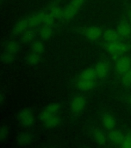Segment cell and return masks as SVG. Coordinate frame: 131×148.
Returning <instances> with one entry per match:
<instances>
[{
	"label": "cell",
	"mask_w": 131,
	"mask_h": 148,
	"mask_svg": "<svg viewBox=\"0 0 131 148\" xmlns=\"http://www.w3.org/2000/svg\"><path fill=\"white\" fill-rule=\"evenodd\" d=\"M105 49L111 56L117 59L119 56L124 55L127 52H129L130 50V46L129 44L122 42L118 40L110 43H106Z\"/></svg>",
	"instance_id": "1"
},
{
	"label": "cell",
	"mask_w": 131,
	"mask_h": 148,
	"mask_svg": "<svg viewBox=\"0 0 131 148\" xmlns=\"http://www.w3.org/2000/svg\"><path fill=\"white\" fill-rule=\"evenodd\" d=\"M86 2V0H71L65 7L63 19L69 21L76 16Z\"/></svg>",
	"instance_id": "2"
},
{
	"label": "cell",
	"mask_w": 131,
	"mask_h": 148,
	"mask_svg": "<svg viewBox=\"0 0 131 148\" xmlns=\"http://www.w3.org/2000/svg\"><path fill=\"white\" fill-rule=\"evenodd\" d=\"M86 106V98L82 94L74 96L69 103V110L73 115H79L84 111Z\"/></svg>",
	"instance_id": "3"
},
{
	"label": "cell",
	"mask_w": 131,
	"mask_h": 148,
	"mask_svg": "<svg viewBox=\"0 0 131 148\" xmlns=\"http://www.w3.org/2000/svg\"><path fill=\"white\" fill-rule=\"evenodd\" d=\"M60 108H61V105L59 103H52L49 104L39 113V120L44 122L48 118L57 115L59 111L60 110Z\"/></svg>",
	"instance_id": "4"
},
{
	"label": "cell",
	"mask_w": 131,
	"mask_h": 148,
	"mask_svg": "<svg viewBox=\"0 0 131 148\" xmlns=\"http://www.w3.org/2000/svg\"><path fill=\"white\" fill-rule=\"evenodd\" d=\"M131 68V59L127 56L123 55L116 60L114 69L120 75H123Z\"/></svg>",
	"instance_id": "5"
},
{
	"label": "cell",
	"mask_w": 131,
	"mask_h": 148,
	"mask_svg": "<svg viewBox=\"0 0 131 148\" xmlns=\"http://www.w3.org/2000/svg\"><path fill=\"white\" fill-rule=\"evenodd\" d=\"M19 122L23 127H29L34 123V116L30 109L25 108L21 110L17 115Z\"/></svg>",
	"instance_id": "6"
},
{
	"label": "cell",
	"mask_w": 131,
	"mask_h": 148,
	"mask_svg": "<svg viewBox=\"0 0 131 148\" xmlns=\"http://www.w3.org/2000/svg\"><path fill=\"white\" fill-rule=\"evenodd\" d=\"M103 32L104 31L102 30L101 28H99V26H97V25L88 26L83 30V34L86 38L92 42H96L99 40L100 38H102Z\"/></svg>",
	"instance_id": "7"
},
{
	"label": "cell",
	"mask_w": 131,
	"mask_h": 148,
	"mask_svg": "<svg viewBox=\"0 0 131 148\" xmlns=\"http://www.w3.org/2000/svg\"><path fill=\"white\" fill-rule=\"evenodd\" d=\"M95 72L97 74V78L104 79H106L110 74V66L105 61H99L95 65Z\"/></svg>",
	"instance_id": "8"
},
{
	"label": "cell",
	"mask_w": 131,
	"mask_h": 148,
	"mask_svg": "<svg viewBox=\"0 0 131 148\" xmlns=\"http://www.w3.org/2000/svg\"><path fill=\"white\" fill-rule=\"evenodd\" d=\"M117 31L120 38L127 39L131 36V24L129 21L121 20L118 23Z\"/></svg>",
	"instance_id": "9"
},
{
	"label": "cell",
	"mask_w": 131,
	"mask_h": 148,
	"mask_svg": "<svg viewBox=\"0 0 131 148\" xmlns=\"http://www.w3.org/2000/svg\"><path fill=\"white\" fill-rule=\"evenodd\" d=\"M123 137H124V134L119 130H109L108 134H107V139L110 143L114 145H121Z\"/></svg>",
	"instance_id": "10"
},
{
	"label": "cell",
	"mask_w": 131,
	"mask_h": 148,
	"mask_svg": "<svg viewBox=\"0 0 131 148\" xmlns=\"http://www.w3.org/2000/svg\"><path fill=\"white\" fill-rule=\"evenodd\" d=\"M96 79L94 80H89V79H78L76 81V86L80 91L82 92H88L93 90L96 86Z\"/></svg>",
	"instance_id": "11"
},
{
	"label": "cell",
	"mask_w": 131,
	"mask_h": 148,
	"mask_svg": "<svg viewBox=\"0 0 131 148\" xmlns=\"http://www.w3.org/2000/svg\"><path fill=\"white\" fill-rule=\"evenodd\" d=\"M102 38L106 42V43H110V42L118 41L120 37L117 30L109 28V29L104 30Z\"/></svg>",
	"instance_id": "12"
},
{
	"label": "cell",
	"mask_w": 131,
	"mask_h": 148,
	"mask_svg": "<svg viewBox=\"0 0 131 148\" xmlns=\"http://www.w3.org/2000/svg\"><path fill=\"white\" fill-rule=\"evenodd\" d=\"M93 138L97 144L100 146L105 145L107 142V135L100 129H94L92 132Z\"/></svg>",
	"instance_id": "13"
},
{
	"label": "cell",
	"mask_w": 131,
	"mask_h": 148,
	"mask_svg": "<svg viewBox=\"0 0 131 148\" xmlns=\"http://www.w3.org/2000/svg\"><path fill=\"white\" fill-rule=\"evenodd\" d=\"M101 122L104 127L107 130H110L115 128L116 120L110 113H104L101 117Z\"/></svg>",
	"instance_id": "14"
},
{
	"label": "cell",
	"mask_w": 131,
	"mask_h": 148,
	"mask_svg": "<svg viewBox=\"0 0 131 148\" xmlns=\"http://www.w3.org/2000/svg\"><path fill=\"white\" fill-rule=\"evenodd\" d=\"M29 26V20L28 18H23L18 21L15 24L13 29H12V32L14 35H20L23 34V32L27 30Z\"/></svg>",
	"instance_id": "15"
},
{
	"label": "cell",
	"mask_w": 131,
	"mask_h": 148,
	"mask_svg": "<svg viewBox=\"0 0 131 148\" xmlns=\"http://www.w3.org/2000/svg\"><path fill=\"white\" fill-rule=\"evenodd\" d=\"M44 16H45V12H39V13H36L31 16L28 18L29 26L30 28H35L43 24Z\"/></svg>",
	"instance_id": "16"
},
{
	"label": "cell",
	"mask_w": 131,
	"mask_h": 148,
	"mask_svg": "<svg viewBox=\"0 0 131 148\" xmlns=\"http://www.w3.org/2000/svg\"><path fill=\"white\" fill-rule=\"evenodd\" d=\"M78 79H89V80H94L97 79V74L95 72L94 67H89L86 68L81 72L79 75Z\"/></svg>",
	"instance_id": "17"
},
{
	"label": "cell",
	"mask_w": 131,
	"mask_h": 148,
	"mask_svg": "<svg viewBox=\"0 0 131 148\" xmlns=\"http://www.w3.org/2000/svg\"><path fill=\"white\" fill-rule=\"evenodd\" d=\"M17 143L19 146H27L32 143V136L29 133H22L17 137Z\"/></svg>",
	"instance_id": "18"
},
{
	"label": "cell",
	"mask_w": 131,
	"mask_h": 148,
	"mask_svg": "<svg viewBox=\"0 0 131 148\" xmlns=\"http://www.w3.org/2000/svg\"><path fill=\"white\" fill-rule=\"evenodd\" d=\"M61 123V119L58 115H55L48 118L47 120H45L43 122L44 126L47 129H53L58 127L60 123Z\"/></svg>",
	"instance_id": "19"
},
{
	"label": "cell",
	"mask_w": 131,
	"mask_h": 148,
	"mask_svg": "<svg viewBox=\"0 0 131 148\" xmlns=\"http://www.w3.org/2000/svg\"><path fill=\"white\" fill-rule=\"evenodd\" d=\"M53 30L52 26L43 25L39 29V36L43 40H48L53 36Z\"/></svg>",
	"instance_id": "20"
},
{
	"label": "cell",
	"mask_w": 131,
	"mask_h": 148,
	"mask_svg": "<svg viewBox=\"0 0 131 148\" xmlns=\"http://www.w3.org/2000/svg\"><path fill=\"white\" fill-rule=\"evenodd\" d=\"M20 49V46L17 42L14 40H10L5 42V50L6 52H9L12 54H16L19 53V51Z\"/></svg>",
	"instance_id": "21"
},
{
	"label": "cell",
	"mask_w": 131,
	"mask_h": 148,
	"mask_svg": "<svg viewBox=\"0 0 131 148\" xmlns=\"http://www.w3.org/2000/svg\"><path fill=\"white\" fill-rule=\"evenodd\" d=\"M49 12L56 19H62L64 17V10L60 5H54L53 6H51Z\"/></svg>",
	"instance_id": "22"
},
{
	"label": "cell",
	"mask_w": 131,
	"mask_h": 148,
	"mask_svg": "<svg viewBox=\"0 0 131 148\" xmlns=\"http://www.w3.org/2000/svg\"><path fill=\"white\" fill-rule=\"evenodd\" d=\"M41 60V57H40V55L39 54H37V53H31L30 54L25 57V62L27 63L28 65L29 66H36L37 64H39V62Z\"/></svg>",
	"instance_id": "23"
},
{
	"label": "cell",
	"mask_w": 131,
	"mask_h": 148,
	"mask_svg": "<svg viewBox=\"0 0 131 148\" xmlns=\"http://www.w3.org/2000/svg\"><path fill=\"white\" fill-rule=\"evenodd\" d=\"M36 36V33L32 29H27L22 34L21 40L24 43H30L33 41Z\"/></svg>",
	"instance_id": "24"
},
{
	"label": "cell",
	"mask_w": 131,
	"mask_h": 148,
	"mask_svg": "<svg viewBox=\"0 0 131 148\" xmlns=\"http://www.w3.org/2000/svg\"><path fill=\"white\" fill-rule=\"evenodd\" d=\"M0 60L2 62H4L5 64H11L15 60V55L12 54V53L5 51L4 53H2L0 56Z\"/></svg>",
	"instance_id": "25"
},
{
	"label": "cell",
	"mask_w": 131,
	"mask_h": 148,
	"mask_svg": "<svg viewBox=\"0 0 131 148\" xmlns=\"http://www.w3.org/2000/svg\"><path fill=\"white\" fill-rule=\"evenodd\" d=\"M45 50L43 43L41 41H34L32 43V52L37 53V54H42Z\"/></svg>",
	"instance_id": "26"
},
{
	"label": "cell",
	"mask_w": 131,
	"mask_h": 148,
	"mask_svg": "<svg viewBox=\"0 0 131 148\" xmlns=\"http://www.w3.org/2000/svg\"><path fill=\"white\" fill-rule=\"evenodd\" d=\"M121 83L124 86H131V68L127 70L125 73L121 75V79H120Z\"/></svg>",
	"instance_id": "27"
},
{
	"label": "cell",
	"mask_w": 131,
	"mask_h": 148,
	"mask_svg": "<svg viewBox=\"0 0 131 148\" xmlns=\"http://www.w3.org/2000/svg\"><path fill=\"white\" fill-rule=\"evenodd\" d=\"M9 134V127L7 126H1L0 127V142L2 141H5L8 138Z\"/></svg>",
	"instance_id": "28"
},
{
	"label": "cell",
	"mask_w": 131,
	"mask_h": 148,
	"mask_svg": "<svg viewBox=\"0 0 131 148\" xmlns=\"http://www.w3.org/2000/svg\"><path fill=\"white\" fill-rule=\"evenodd\" d=\"M56 18L51 15L49 12L48 13H45V16H44L43 19V24L44 25H48V26H53L55 23Z\"/></svg>",
	"instance_id": "29"
},
{
	"label": "cell",
	"mask_w": 131,
	"mask_h": 148,
	"mask_svg": "<svg viewBox=\"0 0 131 148\" xmlns=\"http://www.w3.org/2000/svg\"><path fill=\"white\" fill-rule=\"evenodd\" d=\"M120 146L124 148H131V133H128L124 135L123 140Z\"/></svg>",
	"instance_id": "30"
},
{
	"label": "cell",
	"mask_w": 131,
	"mask_h": 148,
	"mask_svg": "<svg viewBox=\"0 0 131 148\" xmlns=\"http://www.w3.org/2000/svg\"><path fill=\"white\" fill-rule=\"evenodd\" d=\"M4 95L2 94V92L0 91V106L3 103V102H4Z\"/></svg>",
	"instance_id": "31"
},
{
	"label": "cell",
	"mask_w": 131,
	"mask_h": 148,
	"mask_svg": "<svg viewBox=\"0 0 131 148\" xmlns=\"http://www.w3.org/2000/svg\"><path fill=\"white\" fill-rule=\"evenodd\" d=\"M127 17H128V21H129V23L131 24V9L129 10V12H128V16H127Z\"/></svg>",
	"instance_id": "32"
},
{
	"label": "cell",
	"mask_w": 131,
	"mask_h": 148,
	"mask_svg": "<svg viewBox=\"0 0 131 148\" xmlns=\"http://www.w3.org/2000/svg\"><path fill=\"white\" fill-rule=\"evenodd\" d=\"M128 102H129V104L131 106V96L128 97Z\"/></svg>",
	"instance_id": "33"
}]
</instances>
